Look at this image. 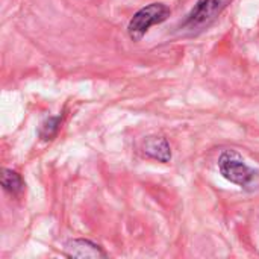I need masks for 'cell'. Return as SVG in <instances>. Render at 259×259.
Listing matches in <instances>:
<instances>
[{
    "instance_id": "obj_1",
    "label": "cell",
    "mask_w": 259,
    "mask_h": 259,
    "mask_svg": "<svg viewBox=\"0 0 259 259\" xmlns=\"http://www.w3.org/2000/svg\"><path fill=\"white\" fill-rule=\"evenodd\" d=\"M232 0H197L194 8L179 23L178 32L185 36H196L212 26Z\"/></svg>"
},
{
    "instance_id": "obj_2",
    "label": "cell",
    "mask_w": 259,
    "mask_h": 259,
    "mask_svg": "<svg viewBox=\"0 0 259 259\" xmlns=\"http://www.w3.org/2000/svg\"><path fill=\"white\" fill-rule=\"evenodd\" d=\"M171 11L164 3H150L134 14L127 24V33L132 41H140L152 26L164 23L170 17Z\"/></svg>"
},
{
    "instance_id": "obj_3",
    "label": "cell",
    "mask_w": 259,
    "mask_h": 259,
    "mask_svg": "<svg viewBox=\"0 0 259 259\" xmlns=\"http://www.w3.org/2000/svg\"><path fill=\"white\" fill-rule=\"evenodd\" d=\"M219 170H220V175L238 185V187H247L252 184L253 178H255V170L250 168L244 159L241 158V155L235 150H225L220 158H219Z\"/></svg>"
},
{
    "instance_id": "obj_4",
    "label": "cell",
    "mask_w": 259,
    "mask_h": 259,
    "mask_svg": "<svg viewBox=\"0 0 259 259\" xmlns=\"http://www.w3.org/2000/svg\"><path fill=\"white\" fill-rule=\"evenodd\" d=\"M64 253L68 258H90V259H99L106 258V252H103V249L85 238H74L65 243L64 246Z\"/></svg>"
},
{
    "instance_id": "obj_5",
    "label": "cell",
    "mask_w": 259,
    "mask_h": 259,
    "mask_svg": "<svg viewBox=\"0 0 259 259\" xmlns=\"http://www.w3.org/2000/svg\"><path fill=\"white\" fill-rule=\"evenodd\" d=\"M141 150L147 158L155 159L158 162L167 164L171 161V147H170L167 138H164L161 135L147 137L141 144Z\"/></svg>"
},
{
    "instance_id": "obj_6",
    "label": "cell",
    "mask_w": 259,
    "mask_h": 259,
    "mask_svg": "<svg viewBox=\"0 0 259 259\" xmlns=\"http://www.w3.org/2000/svg\"><path fill=\"white\" fill-rule=\"evenodd\" d=\"M0 185L2 188L9 193L11 196H18L21 194V191L24 190V181L23 178L14 171V170H9V168H3L2 170V175H0Z\"/></svg>"
},
{
    "instance_id": "obj_7",
    "label": "cell",
    "mask_w": 259,
    "mask_h": 259,
    "mask_svg": "<svg viewBox=\"0 0 259 259\" xmlns=\"http://www.w3.org/2000/svg\"><path fill=\"white\" fill-rule=\"evenodd\" d=\"M61 123H62V115H56V117L46 118L41 123V127H39V137H41V140H44V141L53 140L58 135V132H59Z\"/></svg>"
}]
</instances>
